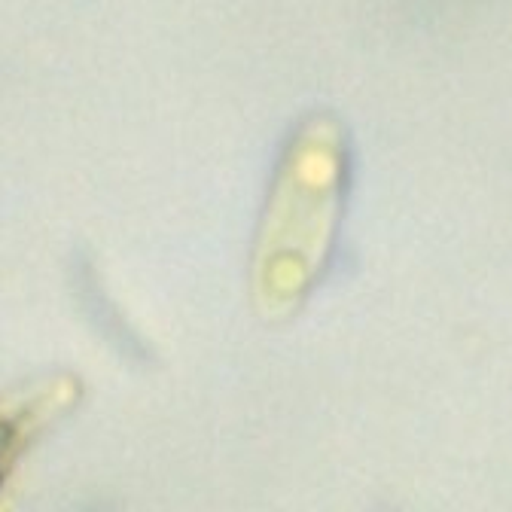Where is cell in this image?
<instances>
[{"mask_svg": "<svg viewBox=\"0 0 512 512\" xmlns=\"http://www.w3.org/2000/svg\"><path fill=\"white\" fill-rule=\"evenodd\" d=\"M345 192V150L330 116H311L287 141L253 247V299L290 314L324 275Z\"/></svg>", "mask_w": 512, "mask_h": 512, "instance_id": "cell-1", "label": "cell"}]
</instances>
